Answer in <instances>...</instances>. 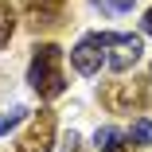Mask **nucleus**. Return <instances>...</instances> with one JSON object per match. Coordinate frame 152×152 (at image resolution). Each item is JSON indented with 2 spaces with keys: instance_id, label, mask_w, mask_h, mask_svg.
<instances>
[{
  "instance_id": "obj_1",
  "label": "nucleus",
  "mask_w": 152,
  "mask_h": 152,
  "mask_svg": "<svg viewBox=\"0 0 152 152\" xmlns=\"http://www.w3.org/2000/svg\"><path fill=\"white\" fill-rule=\"evenodd\" d=\"M27 82L39 98H58L66 90V78H63V51L55 43H39L35 55H31V70H27Z\"/></svg>"
},
{
  "instance_id": "obj_2",
  "label": "nucleus",
  "mask_w": 152,
  "mask_h": 152,
  "mask_svg": "<svg viewBox=\"0 0 152 152\" xmlns=\"http://www.w3.org/2000/svg\"><path fill=\"white\" fill-rule=\"evenodd\" d=\"M152 102V90H148V82H105L102 86V105L109 109V113H137V109H144Z\"/></svg>"
},
{
  "instance_id": "obj_3",
  "label": "nucleus",
  "mask_w": 152,
  "mask_h": 152,
  "mask_svg": "<svg viewBox=\"0 0 152 152\" xmlns=\"http://www.w3.org/2000/svg\"><path fill=\"white\" fill-rule=\"evenodd\" d=\"M102 39H105V47H109V55H105V66H109V70L125 74L129 66H137V58H140V51H144L137 35H113V31H102Z\"/></svg>"
},
{
  "instance_id": "obj_4",
  "label": "nucleus",
  "mask_w": 152,
  "mask_h": 152,
  "mask_svg": "<svg viewBox=\"0 0 152 152\" xmlns=\"http://www.w3.org/2000/svg\"><path fill=\"white\" fill-rule=\"evenodd\" d=\"M55 144V109H39L31 129L20 137V152H51Z\"/></svg>"
},
{
  "instance_id": "obj_5",
  "label": "nucleus",
  "mask_w": 152,
  "mask_h": 152,
  "mask_svg": "<svg viewBox=\"0 0 152 152\" xmlns=\"http://www.w3.org/2000/svg\"><path fill=\"white\" fill-rule=\"evenodd\" d=\"M23 8H27V27L31 31H51V27L63 23L66 0H23Z\"/></svg>"
},
{
  "instance_id": "obj_6",
  "label": "nucleus",
  "mask_w": 152,
  "mask_h": 152,
  "mask_svg": "<svg viewBox=\"0 0 152 152\" xmlns=\"http://www.w3.org/2000/svg\"><path fill=\"white\" fill-rule=\"evenodd\" d=\"M102 47H105L102 31H98V35H86V39H82V43L70 51V63H74V70H78V74H98V70H102V63H105Z\"/></svg>"
},
{
  "instance_id": "obj_7",
  "label": "nucleus",
  "mask_w": 152,
  "mask_h": 152,
  "mask_svg": "<svg viewBox=\"0 0 152 152\" xmlns=\"http://www.w3.org/2000/svg\"><path fill=\"white\" fill-rule=\"evenodd\" d=\"M12 31H16V8L8 0H0V47H8Z\"/></svg>"
},
{
  "instance_id": "obj_8",
  "label": "nucleus",
  "mask_w": 152,
  "mask_h": 152,
  "mask_svg": "<svg viewBox=\"0 0 152 152\" xmlns=\"http://www.w3.org/2000/svg\"><path fill=\"white\" fill-rule=\"evenodd\" d=\"M129 140H133V144H152V121H148V117H137V121H133Z\"/></svg>"
},
{
  "instance_id": "obj_9",
  "label": "nucleus",
  "mask_w": 152,
  "mask_h": 152,
  "mask_svg": "<svg viewBox=\"0 0 152 152\" xmlns=\"http://www.w3.org/2000/svg\"><path fill=\"white\" fill-rule=\"evenodd\" d=\"M23 117H27V109H23V105H16V109H8V113H0V137H4V133H12Z\"/></svg>"
},
{
  "instance_id": "obj_10",
  "label": "nucleus",
  "mask_w": 152,
  "mask_h": 152,
  "mask_svg": "<svg viewBox=\"0 0 152 152\" xmlns=\"http://www.w3.org/2000/svg\"><path fill=\"white\" fill-rule=\"evenodd\" d=\"M117 140H121V133H117V129H113V125H102V129H98V133H94V144H98V148H102V152H105V148H113V144H117Z\"/></svg>"
},
{
  "instance_id": "obj_11",
  "label": "nucleus",
  "mask_w": 152,
  "mask_h": 152,
  "mask_svg": "<svg viewBox=\"0 0 152 152\" xmlns=\"http://www.w3.org/2000/svg\"><path fill=\"white\" fill-rule=\"evenodd\" d=\"M94 8H102V12H129L137 0H90Z\"/></svg>"
},
{
  "instance_id": "obj_12",
  "label": "nucleus",
  "mask_w": 152,
  "mask_h": 152,
  "mask_svg": "<svg viewBox=\"0 0 152 152\" xmlns=\"http://www.w3.org/2000/svg\"><path fill=\"white\" fill-rule=\"evenodd\" d=\"M78 144H82V140H78V133L70 129V133L63 137V148H66V152H78Z\"/></svg>"
},
{
  "instance_id": "obj_13",
  "label": "nucleus",
  "mask_w": 152,
  "mask_h": 152,
  "mask_svg": "<svg viewBox=\"0 0 152 152\" xmlns=\"http://www.w3.org/2000/svg\"><path fill=\"white\" fill-rule=\"evenodd\" d=\"M140 27H144V35H152V8L144 12V20H140Z\"/></svg>"
}]
</instances>
